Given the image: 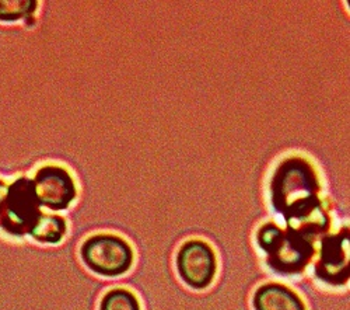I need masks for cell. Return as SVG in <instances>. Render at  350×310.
<instances>
[{
	"instance_id": "obj_1",
	"label": "cell",
	"mask_w": 350,
	"mask_h": 310,
	"mask_svg": "<svg viewBox=\"0 0 350 310\" xmlns=\"http://www.w3.org/2000/svg\"><path fill=\"white\" fill-rule=\"evenodd\" d=\"M80 255L87 267L103 276L124 275L133 263L132 247L115 235H96L87 239Z\"/></svg>"
},
{
	"instance_id": "obj_2",
	"label": "cell",
	"mask_w": 350,
	"mask_h": 310,
	"mask_svg": "<svg viewBox=\"0 0 350 310\" xmlns=\"http://www.w3.org/2000/svg\"><path fill=\"white\" fill-rule=\"evenodd\" d=\"M42 214L36 194L33 180L18 179L9 188L0 209L2 227L17 235H24L33 229Z\"/></svg>"
},
{
	"instance_id": "obj_3",
	"label": "cell",
	"mask_w": 350,
	"mask_h": 310,
	"mask_svg": "<svg viewBox=\"0 0 350 310\" xmlns=\"http://www.w3.org/2000/svg\"><path fill=\"white\" fill-rule=\"evenodd\" d=\"M181 279L193 289L208 288L216 274V257L212 247L200 240L183 244L177 256Z\"/></svg>"
},
{
	"instance_id": "obj_4",
	"label": "cell",
	"mask_w": 350,
	"mask_h": 310,
	"mask_svg": "<svg viewBox=\"0 0 350 310\" xmlns=\"http://www.w3.org/2000/svg\"><path fill=\"white\" fill-rule=\"evenodd\" d=\"M278 176L283 179L287 184L293 185V188H288L280 184H273V200L276 204V208L279 211H283L284 207L288 204L291 200V204L288 205L287 211H296L297 205H307L301 198V194L306 198H315V192H317V183L315 177H312L310 167L303 163L301 160H290L284 163L282 168H279Z\"/></svg>"
},
{
	"instance_id": "obj_5",
	"label": "cell",
	"mask_w": 350,
	"mask_h": 310,
	"mask_svg": "<svg viewBox=\"0 0 350 310\" xmlns=\"http://www.w3.org/2000/svg\"><path fill=\"white\" fill-rule=\"evenodd\" d=\"M40 205L51 211H64L76 198V185L72 176L59 166H45L33 180Z\"/></svg>"
},
{
	"instance_id": "obj_6",
	"label": "cell",
	"mask_w": 350,
	"mask_h": 310,
	"mask_svg": "<svg viewBox=\"0 0 350 310\" xmlns=\"http://www.w3.org/2000/svg\"><path fill=\"white\" fill-rule=\"evenodd\" d=\"M254 307L255 310H306L296 292L279 284L260 287L255 292Z\"/></svg>"
},
{
	"instance_id": "obj_7",
	"label": "cell",
	"mask_w": 350,
	"mask_h": 310,
	"mask_svg": "<svg viewBox=\"0 0 350 310\" xmlns=\"http://www.w3.org/2000/svg\"><path fill=\"white\" fill-rule=\"evenodd\" d=\"M66 232V222L57 215H41L30 231V235L40 243H59Z\"/></svg>"
},
{
	"instance_id": "obj_8",
	"label": "cell",
	"mask_w": 350,
	"mask_h": 310,
	"mask_svg": "<svg viewBox=\"0 0 350 310\" xmlns=\"http://www.w3.org/2000/svg\"><path fill=\"white\" fill-rule=\"evenodd\" d=\"M100 310H140V303L131 291L116 288L104 295Z\"/></svg>"
},
{
	"instance_id": "obj_9",
	"label": "cell",
	"mask_w": 350,
	"mask_h": 310,
	"mask_svg": "<svg viewBox=\"0 0 350 310\" xmlns=\"http://www.w3.org/2000/svg\"><path fill=\"white\" fill-rule=\"evenodd\" d=\"M33 0H0V20H18L36 10Z\"/></svg>"
},
{
	"instance_id": "obj_10",
	"label": "cell",
	"mask_w": 350,
	"mask_h": 310,
	"mask_svg": "<svg viewBox=\"0 0 350 310\" xmlns=\"http://www.w3.org/2000/svg\"><path fill=\"white\" fill-rule=\"evenodd\" d=\"M6 194H8V185L3 181H0V209H2Z\"/></svg>"
}]
</instances>
